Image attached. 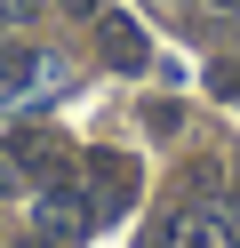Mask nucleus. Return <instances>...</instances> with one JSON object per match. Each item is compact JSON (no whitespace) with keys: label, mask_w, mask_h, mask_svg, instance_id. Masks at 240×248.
<instances>
[{"label":"nucleus","mask_w":240,"mask_h":248,"mask_svg":"<svg viewBox=\"0 0 240 248\" xmlns=\"http://www.w3.org/2000/svg\"><path fill=\"white\" fill-rule=\"evenodd\" d=\"M72 176H80V200H88V224H120L128 216V200H136V160H120V152H80Z\"/></svg>","instance_id":"f257e3e1"},{"label":"nucleus","mask_w":240,"mask_h":248,"mask_svg":"<svg viewBox=\"0 0 240 248\" xmlns=\"http://www.w3.org/2000/svg\"><path fill=\"white\" fill-rule=\"evenodd\" d=\"M40 56H32V48H0V88H32V80H40Z\"/></svg>","instance_id":"423d86ee"},{"label":"nucleus","mask_w":240,"mask_h":248,"mask_svg":"<svg viewBox=\"0 0 240 248\" xmlns=\"http://www.w3.org/2000/svg\"><path fill=\"white\" fill-rule=\"evenodd\" d=\"M232 216L216 208V200H184V208H168L152 232H144V248H232Z\"/></svg>","instance_id":"f03ea898"},{"label":"nucleus","mask_w":240,"mask_h":248,"mask_svg":"<svg viewBox=\"0 0 240 248\" xmlns=\"http://www.w3.org/2000/svg\"><path fill=\"white\" fill-rule=\"evenodd\" d=\"M32 232H40L48 248H72L80 232H96L88 224V200H80V176H48V192L32 200Z\"/></svg>","instance_id":"7ed1b4c3"},{"label":"nucleus","mask_w":240,"mask_h":248,"mask_svg":"<svg viewBox=\"0 0 240 248\" xmlns=\"http://www.w3.org/2000/svg\"><path fill=\"white\" fill-rule=\"evenodd\" d=\"M48 0H0V24H40Z\"/></svg>","instance_id":"0eeeda50"},{"label":"nucleus","mask_w":240,"mask_h":248,"mask_svg":"<svg viewBox=\"0 0 240 248\" xmlns=\"http://www.w3.org/2000/svg\"><path fill=\"white\" fill-rule=\"evenodd\" d=\"M48 8H64L72 24H96V16H104V0H48Z\"/></svg>","instance_id":"6e6552de"},{"label":"nucleus","mask_w":240,"mask_h":248,"mask_svg":"<svg viewBox=\"0 0 240 248\" xmlns=\"http://www.w3.org/2000/svg\"><path fill=\"white\" fill-rule=\"evenodd\" d=\"M8 152H16V160H24V168H32V176H64V160H72V152H64V144H56V136H40V128H32V136H16V144H8Z\"/></svg>","instance_id":"39448f33"},{"label":"nucleus","mask_w":240,"mask_h":248,"mask_svg":"<svg viewBox=\"0 0 240 248\" xmlns=\"http://www.w3.org/2000/svg\"><path fill=\"white\" fill-rule=\"evenodd\" d=\"M96 48H104V64L112 72H144V56H152V40H144V24L136 16H96Z\"/></svg>","instance_id":"20e7f679"},{"label":"nucleus","mask_w":240,"mask_h":248,"mask_svg":"<svg viewBox=\"0 0 240 248\" xmlns=\"http://www.w3.org/2000/svg\"><path fill=\"white\" fill-rule=\"evenodd\" d=\"M232 200H240V152H232Z\"/></svg>","instance_id":"1a4fd4ad"},{"label":"nucleus","mask_w":240,"mask_h":248,"mask_svg":"<svg viewBox=\"0 0 240 248\" xmlns=\"http://www.w3.org/2000/svg\"><path fill=\"white\" fill-rule=\"evenodd\" d=\"M32 248H48V240H32Z\"/></svg>","instance_id":"9b49d317"},{"label":"nucleus","mask_w":240,"mask_h":248,"mask_svg":"<svg viewBox=\"0 0 240 248\" xmlns=\"http://www.w3.org/2000/svg\"><path fill=\"white\" fill-rule=\"evenodd\" d=\"M208 8H232V16H240V0H208Z\"/></svg>","instance_id":"9d476101"}]
</instances>
